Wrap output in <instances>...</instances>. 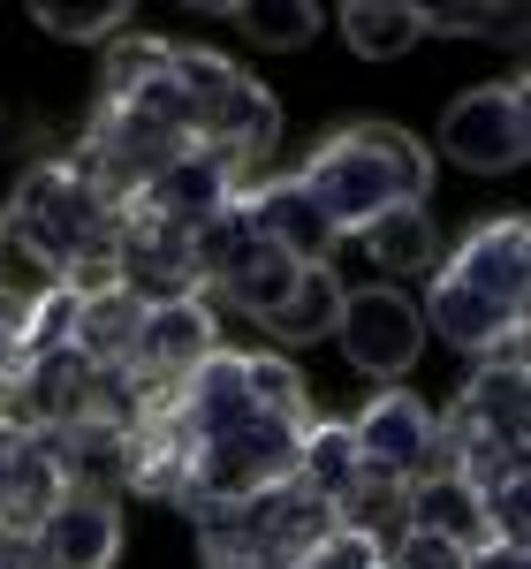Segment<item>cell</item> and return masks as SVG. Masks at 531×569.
<instances>
[{"mask_svg": "<svg viewBox=\"0 0 531 569\" xmlns=\"http://www.w3.org/2000/svg\"><path fill=\"white\" fill-rule=\"evenodd\" d=\"M114 228H122V206L77 160H39L16 176V198L0 206V266L8 273L23 266L39 289H53L77 266L114 259Z\"/></svg>", "mask_w": 531, "mask_h": 569, "instance_id": "1", "label": "cell"}, {"mask_svg": "<svg viewBox=\"0 0 531 569\" xmlns=\"http://www.w3.org/2000/svg\"><path fill=\"white\" fill-rule=\"evenodd\" d=\"M524 305H531V228L509 213L455 243V259L433 273V297L418 319L441 327V342L487 357L524 335Z\"/></svg>", "mask_w": 531, "mask_h": 569, "instance_id": "2", "label": "cell"}, {"mask_svg": "<svg viewBox=\"0 0 531 569\" xmlns=\"http://www.w3.org/2000/svg\"><path fill=\"white\" fill-rule=\"evenodd\" d=\"M304 198L319 206V220L334 236H357L395 206H425V182H433V152L395 122H350L334 130L319 152L304 160Z\"/></svg>", "mask_w": 531, "mask_h": 569, "instance_id": "3", "label": "cell"}, {"mask_svg": "<svg viewBox=\"0 0 531 569\" xmlns=\"http://www.w3.org/2000/svg\"><path fill=\"white\" fill-rule=\"evenodd\" d=\"M441 152L471 176H509L531 152V99L524 84H479L441 114Z\"/></svg>", "mask_w": 531, "mask_h": 569, "instance_id": "4", "label": "cell"}, {"mask_svg": "<svg viewBox=\"0 0 531 569\" xmlns=\"http://www.w3.org/2000/svg\"><path fill=\"white\" fill-rule=\"evenodd\" d=\"M334 335H342V350H350L357 372H372V380H395L418 365L425 350V319L418 305L388 289V281H372V289H342V319H334Z\"/></svg>", "mask_w": 531, "mask_h": 569, "instance_id": "5", "label": "cell"}, {"mask_svg": "<svg viewBox=\"0 0 531 569\" xmlns=\"http://www.w3.org/2000/svg\"><path fill=\"white\" fill-rule=\"evenodd\" d=\"M350 440H357V463L372 479H425L433 471V410L418 402L410 388H380L364 410L350 418Z\"/></svg>", "mask_w": 531, "mask_h": 569, "instance_id": "6", "label": "cell"}, {"mask_svg": "<svg viewBox=\"0 0 531 569\" xmlns=\"http://www.w3.org/2000/svg\"><path fill=\"white\" fill-rule=\"evenodd\" d=\"M221 350V327H213V305L206 297H182V305H144V327H137V350H130V372L144 395L176 388L190 380L206 357Z\"/></svg>", "mask_w": 531, "mask_h": 569, "instance_id": "7", "label": "cell"}, {"mask_svg": "<svg viewBox=\"0 0 531 569\" xmlns=\"http://www.w3.org/2000/svg\"><path fill=\"white\" fill-rule=\"evenodd\" d=\"M273 144H281V107H273V91H259L251 77H236L221 99L198 107V152L221 160L236 182H259Z\"/></svg>", "mask_w": 531, "mask_h": 569, "instance_id": "8", "label": "cell"}, {"mask_svg": "<svg viewBox=\"0 0 531 569\" xmlns=\"http://www.w3.org/2000/svg\"><path fill=\"white\" fill-rule=\"evenodd\" d=\"M114 281L130 289L137 305H182V297H206L190 236L152 228V220H130V213H122V228H114Z\"/></svg>", "mask_w": 531, "mask_h": 569, "instance_id": "9", "label": "cell"}, {"mask_svg": "<svg viewBox=\"0 0 531 569\" xmlns=\"http://www.w3.org/2000/svg\"><path fill=\"white\" fill-rule=\"evenodd\" d=\"M236 190H243V182L228 176L221 160H206V152L190 144L176 168H160V176L144 182L130 206H122V213H130V220H152V228H176V236H198V228L221 213Z\"/></svg>", "mask_w": 531, "mask_h": 569, "instance_id": "10", "label": "cell"}, {"mask_svg": "<svg viewBox=\"0 0 531 569\" xmlns=\"http://www.w3.org/2000/svg\"><path fill=\"white\" fill-rule=\"evenodd\" d=\"M61 493H69V479H61L53 448L23 418H0V525L39 531L61 509Z\"/></svg>", "mask_w": 531, "mask_h": 569, "instance_id": "11", "label": "cell"}, {"mask_svg": "<svg viewBox=\"0 0 531 569\" xmlns=\"http://www.w3.org/2000/svg\"><path fill=\"white\" fill-rule=\"evenodd\" d=\"M236 198H243V213H251V228H259L266 243H281V251H289L297 266H327V259H334V243H342V236H334V228L319 220V206L304 198V182H297V176L243 182Z\"/></svg>", "mask_w": 531, "mask_h": 569, "instance_id": "12", "label": "cell"}, {"mask_svg": "<svg viewBox=\"0 0 531 569\" xmlns=\"http://www.w3.org/2000/svg\"><path fill=\"white\" fill-rule=\"evenodd\" d=\"M46 569H114L122 555V509L107 493H61V509L39 525Z\"/></svg>", "mask_w": 531, "mask_h": 569, "instance_id": "13", "label": "cell"}, {"mask_svg": "<svg viewBox=\"0 0 531 569\" xmlns=\"http://www.w3.org/2000/svg\"><path fill=\"white\" fill-rule=\"evenodd\" d=\"M410 531H441L455 547H493L487 531V509H479V493L455 479V471H425V479H410Z\"/></svg>", "mask_w": 531, "mask_h": 569, "instance_id": "14", "label": "cell"}, {"mask_svg": "<svg viewBox=\"0 0 531 569\" xmlns=\"http://www.w3.org/2000/svg\"><path fill=\"white\" fill-rule=\"evenodd\" d=\"M289 479L319 493L327 509H342V493L364 479V463H357V440H350V418H311L304 440H297V471Z\"/></svg>", "mask_w": 531, "mask_h": 569, "instance_id": "15", "label": "cell"}, {"mask_svg": "<svg viewBox=\"0 0 531 569\" xmlns=\"http://www.w3.org/2000/svg\"><path fill=\"white\" fill-rule=\"evenodd\" d=\"M137 327H144V305L130 289H99V297H77V350L91 365H130Z\"/></svg>", "mask_w": 531, "mask_h": 569, "instance_id": "16", "label": "cell"}, {"mask_svg": "<svg viewBox=\"0 0 531 569\" xmlns=\"http://www.w3.org/2000/svg\"><path fill=\"white\" fill-rule=\"evenodd\" d=\"M334 319H342V281H334V266H304L297 289L266 311L273 342H319V335H334Z\"/></svg>", "mask_w": 531, "mask_h": 569, "instance_id": "17", "label": "cell"}, {"mask_svg": "<svg viewBox=\"0 0 531 569\" xmlns=\"http://www.w3.org/2000/svg\"><path fill=\"white\" fill-rule=\"evenodd\" d=\"M334 525L342 531H357V539H372L380 555H395V539L410 531V486H395V479H364L342 493V509H334Z\"/></svg>", "mask_w": 531, "mask_h": 569, "instance_id": "18", "label": "cell"}, {"mask_svg": "<svg viewBox=\"0 0 531 569\" xmlns=\"http://www.w3.org/2000/svg\"><path fill=\"white\" fill-rule=\"evenodd\" d=\"M357 243L380 273H425L433 266V220H425V206H395L372 228H357Z\"/></svg>", "mask_w": 531, "mask_h": 569, "instance_id": "19", "label": "cell"}, {"mask_svg": "<svg viewBox=\"0 0 531 569\" xmlns=\"http://www.w3.org/2000/svg\"><path fill=\"white\" fill-rule=\"evenodd\" d=\"M342 39L364 61H395V53H410V46L425 39V16L402 8V0H357V8H342Z\"/></svg>", "mask_w": 531, "mask_h": 569, "instance_id": "20", "label": "cell"}, {"mask_svg": "<svg viewBox=\"0 0 531 569\" xmlns=\"http://www.w3.org/2000/svg\"><path fill=\"white\" fill-rule=\"evenodd\" d=\"M168 61H176V39H152V31H122V39L107 46V69H99V99H122V91L152 84V77H168Z\"/></svg>", "mask_w": 531, "mask_h": 569, "instance_id": "21", "label": "cell"}, {"mask_svg": "<svg viewBox=\"0 0 531 569\" xmlns=\"http://www.w3.org/2000/svg\"><path fill=\"white\" fill-rule=\"evenodd\" d=\"M77 342V297L53 281V289H39L31 297V327H23V365L31 357H53V350H69Z\"/></svg>", "mask_w": 531, "mask_h": 569, "instance_id": "22", "label": "cell"}, {"mask_svg": "<svg viewBox=\"0 0 531 569\" xmlns=\"http://www.w3.org/2000/svg\"><path fill=\"white\" fill-rule=\"evenodd\" d=\"M243 16V31L259 46H273V53H289V46H304L311 31H319V16H311L304 0H259V8H236Z\"/></svg>", "mask_w": 531, "mask_h": 569, "instance_id": "23", "label": "cell"}, {"mask_svg": "<svg viewBox=\"0 0 531 569\" xmlns=\"http://www.w3.org/2000/svg\"><path fill=\"white\" fill-rule=\"evenodd\" d=\"M39 23L53 39H122L130 8L122 0H99V8H61V0H39Z\"/></svg>", "mask_w": 531, "mask_h": 569, "instance_id": "24", "label": "cell"}, {"mask_svg": "<svg viewBox=\"0 0 531 569\" xmlns=\"http://www.w3.org/2000/svg\"><path fill=\"white\" fill-rule=\"evenodd\" d=\"M425 16V31H479V39H524V8H418Z\"/></svg>", "mask_w": 531, "mask_h": 569, "instance_id": "25", "label": "cell"}, {"mask_svg": "<svg viewBox=\"0 0 531 569\" xmlns=\"http://www.w3.org/2000/svg\"><path fill=\"white\" fill-rule=\"evenodd\" d=\"M479 555H487V547H479ZM479 555L455 547V539H441V531H402L395 555H388V569H471Z\"/></svg>", "mask_w": 531, "mask_h": 569, "instance_id": "26", "label": "cell"}, {"mask_svg": "<svg viewBox=\"0 0 531 569\" xmlns=\"http://www.w3.org/2000/svg\"><path fill=\"white\" fill-rule=\"evenodd\" d=\"M297 569H388V555H380L372 539H357V531L334 525V531H327V539H319V547H311Z\"/></svg>", "mask_w": 531, "mask_h": 569, "instance_id": "27", "label": "cell"}, {"mask_svg": "<svg viewBox=\"0 0 531 569\" xmlns=\"http://www.w3.org/2000/svg\"><path fill=\"white\" fill-rule=\"evenodd\" d=\"M0 569H46V555H39V531L0 525Z\"/></svg>", "mask_w": 531, "mask_h": 569, "instance_id": "28", "label": "cell"}, {"mask_svg": "<svg viewBox=\"0 0 531 569\" xmlns=\"http://www.w3.org/2000/svg\"><path fill=\"white\" fill-rule=\"evenodd\" d=\"M471 569H531V555H517V547H487Z\"/></svg>", "mask_w": 531, "mask_h": 569, "instance_id": "29", "label": "cell"}, {"mask_svg": "<svg viewBox=\"0 0 531 569\" xmlns=\"http://www.w3.org/2000/svg\"><path fill=\"white\" fill-rule=\"evenodd\" d=\"M206 569H251V562H206Z\"/></svg>", "mask_w": 531, "mask_h": 569, "instance_id": "30", "label": "cell"}]
</instances>
